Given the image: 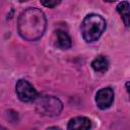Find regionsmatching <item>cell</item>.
<instances>
[{"label":"cell","instance_id":"obj_1","mask_svg":"<svg viewBox=\"0 0 130 130\" xmlns=\"http://www.w3.org/2000/svg\"><path fill=\"white\" fill-rule=\"evenodd\" d=\"M47 20L44 12L36 7L23 10L17 21L18 32L26 41H37L45 32Z\"/></svg>","mask_w":130,"mask_h":130},{"label":"cell","instance_id":"obj_2","mask_svg":"<svg viewBox=\"0 0 130 130\" xmlns=\"http://www.w3.org/2000/svg\"><path fill=\"white\" fill-rule=\"evenodd\" d=\"M106 29V20L99 14L90 13L87 14L81 23V34L83 39L92 43L103 35Z\"/></svg>","mask_w":130,"mask_h":130},{"label":"cell","instance_id":"obj_3","mask_svg":"<svg viewBox=\"0 0 130 130\" xmlns=\"http://www.w3.org/2000/svg\"><path fill=\"white\" fill-rule=\"evenodd\" d=\"M63 109V104L62 102L51 95H46L39 98L36 102V111L43 116H57L61 113Z\"/></svg>","mask_w":130,"mask_h":130},{"label":"cell","instance_id":"obj_4","mask_svg":"<svg viewBox=\"0 0 130 130\" xmlns=\"http://www.w3.org/2000/svg\"><path fill=\"white\" fill-rule=\"evenodd\" d=\"M15 90L19 100L25 103L32 102L38 96V92L35 89V87L25 79H19L16 82Z\"/></svg>","mask_w":130,"mask_h":130},{"label":"cell","instance_id":"obj_5","mask_svg":"<svg viewBox=\"0 0 130 130\" xmlns=\"http://www.w3.org/2000/svg\"><path fill=\"white\" fill-rule=\"evenodd\" d=\"M114 101V91L111 87H105L100 89L95 94V103L102 110L108 109Z\"/></svg>","mask_w":130,"mask_h":130},{"label":"cell","instance_id":"obj_6","mask_svg":"<svg viewBox=\"0 0 130 130\" xmlns=\"http://www.w3.org/2000/svg\"><path fill=\"white\" fill-rule=\"evenodd\" d=\"M91 128V121L86 117H75L68 123V130H89Z\"/></svg>","mask_w":130,"mask_h":130},{"label":"cell","instance_id":"obj_7","mask_svg":"<svg viewBox=\"0 0 130 130\" xmlns=\"http://www.w3.org/2000/svg\"><path fill=\"white\" fill-rule=\"evenodd\" d=\"M55 37H56V46L62 50L69 49L71 47V39L68 36L67 32L64 30H56L55 31Z\"/></svg>","mask_w":130,"mask_h":130},{"label":"cell","instance_id":"obj_8","mask_svg":"<svg viewBox=\"0 0 130 130\" xmlns=\"http://www.w3.org/2000/svg\"><path fill=\"white\" fill-rule=\"evenodd\" d=\"M117 11L122 17L126 27L130 26V4L127 1H122L117 5Z\"/></svg>","mask_w":130,"mask_h":130},{"label":"cell","instance_id":"obj_9","mask_svg":"<svg viewBox=\"0 0 130 130\" xmlns=\"http://www.w3.org/2000/svg\"><path fill=\"white\" fill-rule=\"evenodd\" d=\"M91 67L94 71L96 72H105L108 70L109 68V61L108 59L103 56V55H100L98 56L96 58L93 59V61L91 62Z\"/></svg>","mask_w":130,"mask_h":130},{"label":"cell","instance_id":"obj_10","mask_svg":"<svg viewBox=\"0 0 130 130\" xmlns=\"http://www.w3.org/2000/svg\"><path fill=\"white\" fill-rule=\"evenodd\" d=\"M60 3V1H56V0H42L41 1V4L46 6V7H49V8H54L55 6H57L58 4Z\"/></svg>","mask_w":130,"mask_h":130},{"label":"cell","instance_id":"obj_11","mask_svg":"<svg viewBox=\"0 0 130 130\" xmlns=\"http://www.w3.org/2000/svg\"><path fill=\"white\" fill-rule=\"evenodd\" d=\"M125 85H126V89H127V92H128V94H129V96H130V81H127Z\"/></svg>","mask_w":130,"mask_h":130},{"label":"cell","instance_id":"obj_12","mask_svg":"<svg viewBox=\"0 0 130 130\" xmlns=\"http://www.w3.org/2000/svg\"><path fill=\"white\" fill-rule=\"evenodd\" d=\"M47 130H61L59 127H57V126H52V127H49Z\"/></svg>","mask_w":130,"mask_h":130},{"label":"cell","instance_id":"obj_13","mask_svg":"<svg viewBox=\"0 0 130 130\" xmlns=\"http://www.w3.org/2000/svg\"><path fill=\"white\" fill-rule=\"evenodd\" d=\"M1 130H6V129L5 128H1Z\"/></svg>","mask_w":130,"mask_h":130}]
</instances>
